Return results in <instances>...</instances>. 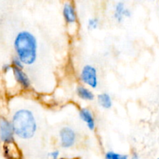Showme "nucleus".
I'll list each match as a JSON object with an SVG mask.
<instances>
[{
  "label": "nucleus",
  "mask_w": 159,
  "mask_h": 159,
  "mask_svg": "<svg viewBox=\"0 0 159 159\" xmlns=\"http://www.w3.org/2000/svg\"><path fill=\"white\" fill-rule=\"evenodd\" d=\"M14 49L16 57L23 65H31L37 57V41L35 36L27 30L19 32L14 39Z\"/></svg>",
  "instance_id": "nucleus-1"
},
{
  "label": "nucleus",
  "mask_w": 159,
  "mask_h": 159,
  "mask_svg": "<svg viewBox=\"0 0 159 159\" xmlns=\"http://www.w3.org/2000/svg\"><path fill=\"white\" fill-rule=\"evenodd\" d=\"M12 124L16 136L23 140H28L35 135L37 129L34 113L27 109H20L13 113Z\"/></svg>",
  "instance_id": "nucleus-2"
},
{
  "label": "nucleus",
  "mask_w": 159,
  "mask_h": 159,
  "mask_svg": "<svg viewBox=\"0 0 159 159\" xmlns=\"http://www.w3.org/2000/svg\"><path fill=\"white\" fill-rule=\"evenodd\" d=\"M81 79L85 84L93 89H96L98 86L97 71L95 67L90 65H86L83 67L80 75Z\"/></svg>",
  "instance_id": "nucleus-3"
},
{
  "label": "nucleus",
  "mask_w": 159,
  "mask_h": 159,
  "mask_svg": "<svg viewBox=\"0 0 159 159\" xmlns=\"http://www.w3.org/2000/svg\"><path fill=\"white\" fill-rule=\"evenodd\" d=\"M14 130L12 124L6 118L0 119V140L4 144L14 142Z\"/></svg>",
  "instance_id": "nucleus-4"
},
{
  "label": "nucleus",
  "mask_w": 159,
  "mask_h": 159,
  "mask_svg": "<svg viewBox=\"0 0 159 159\" xmlns=\"http://www.w3.org/2000/svg\"><path fill=\"white\" fill-rule=\"evenodd\" d=\"M61 146L63 148H69L75 144L76 141V134L72 128L65 127L59 132Z\"/></svg>",
  "instance_id": "nucleus-5"
},
{
  "label": "nucleus",
  "mask_w": 159,
  "mask_h": 159,
  "mask_svg": "<svg viewBox=\"0 0 159 159\" xmlns=\"http://www.w3.org/2000/svg\"><path fill=\"white\" fill-rule=\"evenodd\" d=\"M12 71H13L14 77L18 83L21 85L23 88L28 89L30 85V80L28 78L27 75L24 72L22 69L18 68L12 67Z\"/></svg>",
  "instance_id": "nucleus-6"
},
{
  "label": "nucleus",
  "mask_w": 159,
  "mask_h": 159,
  "mask_svg": "<svg viewBox=\"0 0 159 159\" xmlns=\"http://www.w3.org/2000/svg\"><path fill=\"white\" fill-rule=\"evenodd\" d=\"M79 116L82 119V120L86 124L87 127L90 130H94L95 127H96V124H95L93 113L89 109H81L80 111H79Z\"/></svg>",
  "instance_id": "nucleus-7"
},
{
  "label": "nucleus",
  "mask_w": 159,
  "mask_h": 159,
  "mask_svg": "<svg viewBox=\"0 0 159 159\" xmlns=\"http://www.w3.org/2000/svg\"><path fill=\"white\" fill-rule=\"evenodd\" d=\"M63 15L65 21L68 23H75L76 20H77L75 9L72 4L70 2H66L64 5Z\"/></svg>",
  "instance_id": "nucleus-8"
},
{
  "label": "nucleus",
  "mask_w": 159,
  "mask_h": 159,
  "mask_svg": "<svg viewBox=\"0 0 159 159\" xmlns=\"http://www.w3.org/2000/svg\"><path fill=\"white\" fill-rule=\"evenodd\" d=\"M126 9L127 8H125L124 2H119L115 6L114 18L119 23L122 22L123 20H124V17H125L124 14H125Z\"/></svg>",
  "instance_id": "nucleus-9"
},
{
  "label": "nucleus",
  "mask_w": 159,
  "mask_h": 159,
  "mask_svg": "<svg viewBox=\"0 0 159 159\" xmlns=\"http://www.w3.org/2000/svg\"><path fill=\"white\" fill-rule=\"evenodd\" d=\"M98 102L104 109H110L112 107V99L108 93H101L98 96Z\"/></svg>",
  "instance_id": "nucleus-10"
},
{
  "label": "nucleus",
  "mask_w": 159,
  "mask_h": 159,
  "mask_svg": "<svg viewBox=\"0 0 159 159\" xmlns=\"http://www.w3.org/2000/svg\"><path fill=\"white\" fill-rule=\"evenodd\" d=\"M77 94L81 99L84 100H93L94 99V95L93 94L89 89L84 86H79L77 88Z\"/></svg>",
  "instance_id": "nucleus-11"
},
{
  "label": "nucleus",
  "mask_w": 159,
  "mask_h": 159,
  "mask_svg": "<svg viewBox=\"0 0 159 159\" xmlns=\"http://www.w3.org/2000/svg\"><path fill=\"white\" fill-rule=\"evenodd\" d=\"M105 159H128V155H120L119 153L110 151L106 153Z\"/></svg>",
  "instance_id": "nucleus-12"
},
{
  "label": "nucleus",
  "mask_w": 159,
  "mask_h": 159,
  "mask_svg": "<svg viewBox=\"0 0 159 159\" xmlns=\"http://www.w3.org/2000/svg\"><path fill=\"white\" fill-rule=\"evenodd\" d=\"M99 21L98 20V18H92L89 19L88 21V26L89 29L91 30H95L99 26Z\"/></svg>",
  "instance_id": "nucleus-13"
},
{
  "label": "nucleus",
  "mask_w": 159,
  "mask_h": 159,
  "mask_svg": "<svg viewBox=\"0 0 159 159\" xmlns=\"http://www.w3.org/2000/svg\"><path fill=\"white\" fill-rule=\"evenodd\" d=\"M12 67L20 68V69H23V64L22 63L21 61H20L17 57H14L13 58H12Z\"/></svg>",
  "instance_id": "nucleus-14"
},
{
  "label": "nucleus",
  "mask_w": 159,
  "mask_h": 159,
  "mask_svg": "<svg viewBox=\"0 0 159 159\" xmlns=\"http://www.w3.org/2000/svg\"><path fill=\"white\" fill-rule=\"evenodd\" d=\"M59 155H60V152H59V151L57 150L54 151V152H51V153L49 154V156L52 159H58Z\"/></svg>",
  "instance_id": "nucleus-15"
},
{
  "label": "nucleus",
  "mask_w": 159,
  "mask_h": 159,
  "mask_svg": "<svg viewBox=\"0 0 159 159\" xmlns=\"http://www.w3.org/2000/svg\"><path fill=\"white\" fill-rule=\"evenodd\" d=\"M11 69H12V65H9V64H6L2 66V71H4L5 73L8 72L9 71H10Z\"/></svg>",
  "instance_id": "nucleus-16"
},
{
  "label": "nucleus",
  "mask_w": 159,
  "mask_h": 159,
  "mask_svg": "<svg viewBox=\"0 0 159 159\" xmlns=\"http://www.w3.org/2000/svg\"><path fill=\"white\" fill-rule=\"evenodd\" d=\"M131 159H140V157H139V155H138V153H136V152H134L133 155H132Z\"/></svg>",
  "instance_id": "nucleus-17"
},
{
  "label": "nucleus",
  "mask_w": 159,
  "mask_h": 159,
  "mask_svg": "<svg viewBox=\"0 0 159 159\" xmlns=\"http://www.w3.org/2000/svg\"><path fill=\"white\" fill-rule=\"evenodd\" d=\"M157 159H159V158H157Z\"/></svg>",
  "instance_id": "nucleus-18"
}]
</instances>
